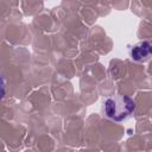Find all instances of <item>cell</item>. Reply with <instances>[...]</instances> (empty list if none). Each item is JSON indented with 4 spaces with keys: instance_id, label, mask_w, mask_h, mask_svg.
<instances>
[{
    "instance_id": "obj_1",
    "label": "cell",
    "mask_w": 152,
    "mask_h": 152,
    "mask_svg": "<svg viewBox=\"0 0 152 152\" xmlns=\"http://www.w3.org/2000/svg\"><path fill=\"white\" fill-rule=\"evenodd\" d=\"M134 101L126 95L109 97L104 102V114L114 121H122L128 118L134 112Z\"/></svg>"
},
{
    "instance_id": "obj_2",
    "label": "cell",
    "mask_w": 152,
    "mask_h": 152,
    "mask_svg": "<svg viewBox=\"0 0 152 152\" xmlns=\"http://www.w3.org/2000/svg\"><path fill=\"white\" fill-rule=\"evenodd\" d=\"M151 52V45L148 42H142L138 45H134L132 51H131V55H132V58L135 59V61H142L145 59Z\"/></svg>"
},
{
    "instance_id": "obj_3",
    "label": "cell",
    "mask_w": 152,
    "mask_h": 152,
    "mask_svg": "<svg viewBox=\"0 0 152 152\" xmlns=\"http://www.w3.org/2000/svg\"><path fill=\"white\" fill-rule=\"evenodd\" d=\"M5 80L2 77V75L0 74V100H2V97L5 96Z\"/></svg>"
}]
</instances>
